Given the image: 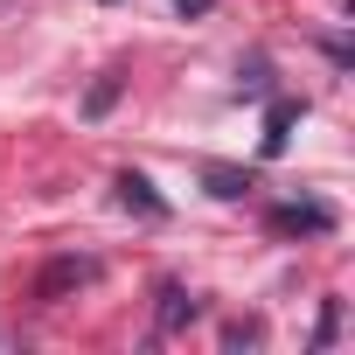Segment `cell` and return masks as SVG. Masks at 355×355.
Wrapping results in <instances>:
<instances>
[{
  "label": "cell",
  "mask_w": 355,
  "mask_h": 355,
  "mask_svg": "<svg viewBox=\"0 0 355 355\" xmlns=\"http://www.w3.org/2000/svg\"><path fill=\"white\" fill-rule=\"evenodd\" d=\"M293 119H300V105H293V98H279V105L265 112V160H272V153H286V139H293Z\"/></svg>",
  "instance_id": "3"
},
{
  "label": "cell",
  "mask_w": 355,
  "mask_h": 355,
  "mask_svg": "<svg viewBox=\"0 0 355 355\" xmlns=\"http://www.w3.org/2000/svg\"><path fill=\"white\" fill-rule=\"evenodd\" d=\"M182 320H196V293L160 286V327H182Z\"/></svg>",
  "instance_id": "5"
},
{
  "label": "cell",
  "mask_w": 355,
  "mask_h": 355,
  "mask_svg": "<svg viewBox=\"0 0 355 355\" xmlns=\"http://www.w3.org/2000/svg\"><path fill=\"white\" fill-rule=\"evenodd\" d=\"M272 230H334V209L327 202H286V209H272Z\"/></svg>",
  "instance_id": "1"
},
{
  "label": "cell",
  "mask_w": 355,
  "mask_h": 355,
  "mask_svg": "<svg viewBox=\"0 0 355 355\" xmlns=\"http://www.w3.org/2000/svg\"><path fill=\"white\" fill-rule=\"evenodd\" d=\"M334 320H341V300H327V306H320V334H313V341H334Z\"/></svg>",
  "instance_id": "9"
},
{
  "label": "cell",
  "mask_w": 355,
  "mask_h": 355,
  "mask_svg": "<svg viewBox=\"0 0 355 355\" xmlns=\"http://www.w3.org/2000/svg\"><path fill=\"white\" fill-rule=\"evenodd\" d=\"M119 202H125V209H139V216H167V202L153 196L146 174H119Z\"/></svg>",
  "instance_id": "2"
},
{
  "label": "cell",
  "mask_w": 355,
  "mask_h": 355,
  "mask_svg": "<svg viewBox=\"0 0 355 355\" xmlns=\"http://www.w3.org/2000/svg\"><path fill=\"white\" fill-rule=\"evenodd\" d=\"M223 341H230V348H251V341H258V320H230Z\"/></svg>",
  "instance_id": "8"
},
{
  "label": "cell",
  "mask_w": 355,
  "mask_h": 355,
  "mask_svg": "<svg viewBox=\"0 0 355 355\" xmlns=\"http://www.w3.org/2000/svg\"><path fill=\"white\" fill-rule=\"evenodd\" d=\"M174 8H182V15H202V8H209V0H174Z\"/></svg>",
  "instance_id": "10"
},
{
  "label": "cell",
  "mask_w": 355,
  "mask_h": 355,
  "mask_svg": "<svg viewBox=\"0 0 355 355\" xmlns=\"http://www.w3.org/2000/svg\"><path fill=\"white\" fill-rule=\"evenodd\" d=\"M112 98H119V77H98V84H91V98H84V119H105V112H112Z\"/></svg>",
  "instance_id": "7"
},
{
  "label": "cell",
  "mask_w": 355,
  "mask_h": 355,
  "mask_svg": "<svg viewBox=\"0 0 355 355\" xmlns=\"http://www.w3.org/2000/svg\"><path fill=\"white\" fill-rule=\"evenodd\" d=\"M202 182H209V196H216V202H237V196L251 189V174H244V167H223V160H216V167H202Z\"/></svg>",
  "instance_id": "4"
},
{
  "label": "cell",
  "mask_w": 355,
  "mask_h": 355,
  "mask_svg": "<svg viewBox=\"0 0 355 355\" xmlns=\"http://www.w3.org/2000/svg\"><path fill=\"white\" fill-rule=\"evenodd\" d=\"M70 279H91V258H63V265H49V279H42V300H56Z\"/></svg>",
  "instance_id": "6"
}]
</instances>
